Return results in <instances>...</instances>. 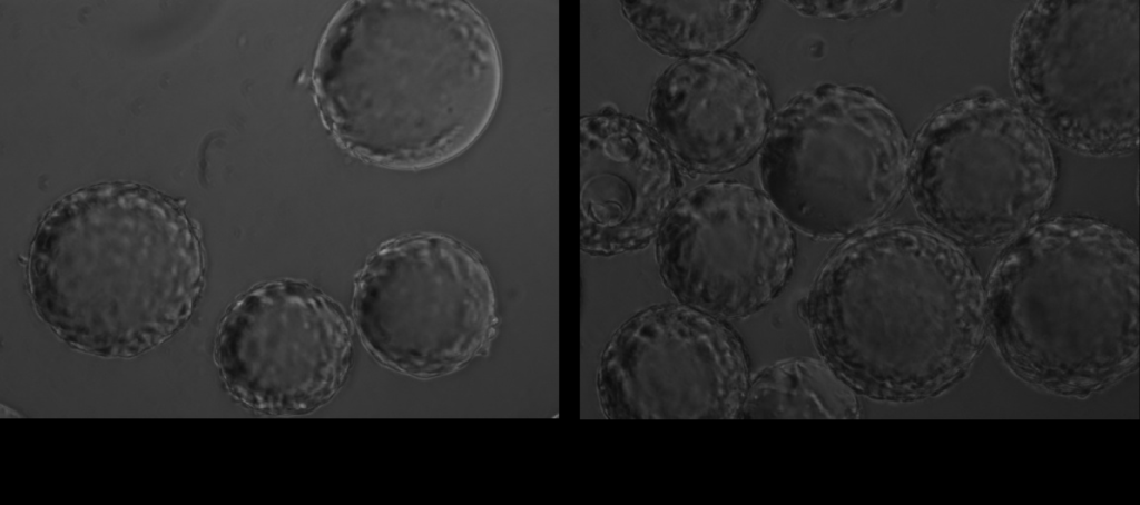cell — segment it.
Masks as SVG:
<instances>
[{
  "label": "cell",
  "instance_id": "obj_2",
  "mask_svg": "<svg viewBox=\"0 0 1140 505\" xmlns=\"http://www.w3.org/2000/svg\"><path fill=\"white\" fill-rule=\"evenodd\" d=\"M822 359L858 395L904 403L957 382L986 335L984 286L928 229L878 225L824 260L802 305Z\"/></svg>",
  "mask_w": 1140,
  "mask_h": 505
},
{
  "label": "cell",
  "instance_id": "obj_7",
  "mask_svg": "<svg viewBox=\"0 0 1140 505\" xmlns=\"http://www.w3.org/2000/svg\"><path fill=\"white\" fill-rule=\"evenodd\" d=\"M1049 138L1013 102L956 100L922 127L908 157L918 215L950 240L987 246L1014 239L1048 210L1057 184Z\"/></svg>",
  "mask_w": 1140,
  "mask_h": 505
},
{
  "label": "cell",
  "instance_id": "obj_15",
  "mask_svg": "<svg viewBox=\"0 0 1140 505\" xmlns=\"http://www.w3.org/2000/svg\"><path fill=\"white\" fill-rule=\"evenodd\" d=\"M857 395L823 359L786 358L750 377L738 418L858 419Z\"/></svg>",
  "mask_w": 1140,
  "mask_h": 505
},
{
  "label": "cell",
  "instance_id": "obj_8",
  "mask_svg": "<svg viewBox=\"0 0 1140 505\" xmlns=\"http://www.w3.org/2000/svg\"><path fill=\"white\" fill-rule=\"evenodd\" d=\"M352 306L374 358L416 378L464 367L497 334L488 267L470 247L444 235H409L380 246L355 278Z\"/></svg>",
  "mask_w": 1140,
  "mask_h": 505
},
{
  "label": "cell",
  "instance_id": "obj_10",
  "mask_svg": "<svg viewBox=\"0 0 1140 505\" xmlns=\"http://www.w3.org/2000/svg\"><path fill=\"white\" fill-rule=\"evenodd\" d=\"M352 325L318 288L294 279L259 284L228 309L215 358L228 392L272 416L312 413L341 389L352 364Z\"/></svg>",
  "mask_w": 1140,
  "mask_h": 505
},
{
  "label": "cell",
  "instance_id": "obj_5",
  "mask_svg": "<svg viewBox=\"0 0 1140 505\" xmlns=\"http://www.w3.org/2000/svg\"><path fill=\"white\" fill-rule=\"evenodd\" d=\"M908 143L894 112L872 91L824 83L790 99L759 150L765 195L817 240L878 226L907 187Z\"/></svg>",
  "mask_w": 1140,
  "mask_h": 505
},
{
  "label": "cell",
  "instance_id": "obj_6",
  "mask_svg": "<svg viewBox=\"0 0 1140 505\" xmlns=\"http://www.w3.org/2000/svg\"><path fill=\"white\" fill-rule=\"evenodd\" d=\"M1010 79L1046 137L1111 156L1139 143V1L1033 2L1015 26Z\"/></svg>",
  "mask_w": 1140,
  "mask_h": 505
},
{
  "label": "cell",
  "instance_id": "obj_9",
  "mask_svg": "<svg viewBox=\"0 0 1140 505\" xmlns=\"http://www.w3.org/2000/svg\"><path fill=\"white\" fill-rule=\"evenodd\" d=\"M664 285L681 305L719 319L749 317L793 273V227L764 191L714 180L676 199L658 234Z\"/></svg>",
  "mask_w": 1140,
  "mask_h": 505
},
{
  "label": "cell",
  "instance_id": "obj_13",
  "mask_svg": "<svg viewBox=\"0 0 1140 505\" xmlns=\"http://www.w3.org/2000/svg\"><path fill=\"white\" fill-rule=\"evenodd\" d=\"M675 161L650 126L616 112L580 121V246L591 256L643 249L676 201Z\"/></svg>",
  "mask_w": 1140,
  "mask_h": 505
},
{
  "label": "cell",
  "instance_id": "obj_4",
  "mask_svg": "<svg viewBox=\"0 0 1140 505\" xmlns=\"http://www.w3.org/2000/svg\"><path fill=\"white\" fill-rule=\"evenodd\" d=\"M986 333L1010 369L1063 395H1089L1139 360V250L1122 229L1068 216L1004 249L984 287Z\"/></svg>",
  "mask_w": 1140,
  "mask_h": 505
},
{
  "label": "cell",
  "instance_id": "obj_1",
  "mask_svg": "<svg viewBox=\"0 0 1140 505\" xmlns=\"http://www.w3.org/2000/svg\"><path fill=\"white\" fill-rule=\"evenodd\" d=\"M499 47L464 1L357 0L317 44L312 87L326 129L353 157L417 171L485 131L502 88Z\"/></svg>",
  "mask_w": 1140,
  "mask_h": 505
},
{
  "label": "cell",
  "instance_id": "obj_16",
  "mask_svg": "<svg viewBox=\"0 0 1140 505\" xmlns=\"http://www.w3.org/2000/svg\"><path fill=\"white\" fill-rule=\"evenodd\" d=\"M790 7L804 16L816 18L851 19L866 17L887 6L890 1H788Z\"/></svg>",
  "mask_w": 1140,
  "mask_h": 505
},
{
  "label": "cell",
  "instance_id": "obj_12",
  "mask_svg": "<svg viewBox=\"0 0 1140 505\" xmlns=\"http://www.w3.org/2000/svg\"><path fill=\"white\" fill-rule=\"evenodd\" d=\"M768 89L746 60L729 53L679 59L651 91L649 126L674 161L696 175L746 165L766 139Z\"/></svg>",
  "mask_w": 1140,
  "mask_h": 505
},
{
  "label": "cell",
  "instance_id": "obj_11",
  "mask_svg": "<svg viewBox=\"0 0 1140 505\" xmlns=\"http://www.w3.org/2000/svg\"><path fill=\"white\" fill-rule=\"evenodd\" d=\"M750 377L747 349L727 323L664 304L612 334L597 392L609 419H735Z\"/></svg>",
  "mask_w": 1140,
  "mask_h": 505
},
{
  "label": "cell",
  "instance_id": "obj_14",
  "mask_svg": "<svg viewBox=\"0 0 1140 505\" xmlns=\"http://www.w3.org/2000/svg\"><path fill=\"white\" fill-rule=\"evenodd\" d=\"M758 1H621L625 18L658 52L689 58L735 44L757 14Z\"/></svg>",
  "mask_w": 1140,
  "mask_h": 505
},
{
  "label": "cell",
  "instance_id": "obj_3",
  "mask_svg": "<svg viewBox=\"0 0 1140 505\" xmlns=\"http://www.w3.org/2000/svg\"><path fill=\"white\" fill-rule=\"evenodd\" d=\"M197 227L179 204L138 184L76 190L42 218L28 283L39 317L71 347L129 358L170 338L204 287Z\"/></svg>",
  "mask_w": 1140,
  "mask_h": 505
}]
</instances>
